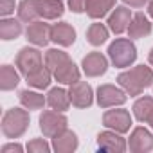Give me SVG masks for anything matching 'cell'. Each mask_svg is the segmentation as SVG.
Wrapping results in <instances>:
<instances>
[{
  "label": "cell",
  "mask_w": 153,
  "mask_h": 153,
  "mask_svg": "<svg viewBox=\"0 0 153 153\" xmlns=\"http://www.w3.org/2000/svg\"><path fill=\"white\" fill-rule=\"evenodd\" d=\"M123 2L126 6H130V7H144L149 0H123Z\"/></svg>",
  "instance_id": "obj_33"
},
{
  "label": "cell",
  "mask_w": 153,
  "mask_h": 153,
  "mask_svg": "<svg viewBox=\"0 0 153 153\" xmlns=\"http://www.w3.org/2000/svg\"><path fill=\"white\" fill-rule=\"evenodd\" d=\"M96 97H97V105L101 108L121 106L128 101V94L115 85H101L96 92Z\"/></svg>",
  "instance_id": "obj_5"
},
{
  "label": "cell",
  "mask_w": 153,
  "mask_h": 153,
  "mask_svg": "<svg viewBox=\"0 0 153 153\" xmlns=\"http://www.w3.org/2000/svg\"><path fill=\"white\" fill-rule=\"evenodd\" d=\"M15 7H16L15 0H0V15H2L4 18L9 16V15H13Z\"/></svg>",
  "instance_id": "obj_30"
},
{
  "label": "cell",
  "mask_w": 153,
  "mask_h": 153,
  "mask_svg": "<svg viewBox=\"0 0 153 153\" xmlns=\"http://www.w3.org/2000/svg\"><path fill=\"white\" fill-rule=\"evenodd\" d=\"M25 38L29 43L36 45V47H45L51 42V25L45 22H31L27 31H25Z\"/></svg>",
  "instance_id": "obj_12"
},
{
  "label": "cell",
  "mask_w": 153,
  "mask_h": 153,
  "mask_svg": "<svg viewBox=\"0 0 153 153\" xmlns=\"http://www.w3.org/2000/svg\"><path fill=\"white\" fill-rule=\"evenodd\" d=\"M148 124H149V126H151V130H153V115L149 117V121H148Z\"/></svg>",
  "instance_id": "obj_36"
},
{
  "label": "cell",
  "mask_w": 153,
  "mask_h": 153,
  "mask_svg": "<svg viewBox=\"0 0 153 153\" xmlns=\"http://www.w3.org/2000/svg\"><path fill=\"white\" fill-rule=\"evenodd\" d=\"M83 72L88 78H99L108 70V59L101 52H88L81 61Z\"/></svg>",
  "instance_id": "obj_10"
},
{
  "label": "cell",
  "mask_w": 153,
  "mask_h": 153,
  "mask_svg": "<svg viewBox=\"0 0 153 153\" xmlns=\"http://www.w3.org/2000/svg\"><path fill=\"white\" fill-rule=\"evenodd\" d=\"M16 11H18V18L22 22H25V24L34 22L40 16V13H38V0H22V2L18 4V7H16Z\"/></svg>",
  "instance_id": "obj_27"
},
{
  "label": "cell",
  "mask_w": 153,
  "mask_h": 153,
  "mask_svg": "<svg viewBox=\"0 0 153 153\" xmlns=\"http://www.w3.org/2000/svg\"><path fill=\"white\" fill-rule=\"evenodd\" d=\"M148 15H149L151 20H153V0H149V2H148Z\"/></svg>",
  "instance_id": "obj_34"
},
{
  "label": "cell",
  "mask_w": 153,
  "mask_h": 153,
  "mask_svg": "<svg viewBox=\"0 0 153 153\" xmlns=\"http://www.w3.org/2000/svg\"><path fill=\"white\" fill-rule=\"evenodd\" d=\"M78 135L72 130H63L61 133H58L56 137H52V149L56 153H72L78 149Z\"/></svg>",
  "instance_id": "obj_15"
},
{
  "label": "cell",
  "mask_w": 153,
  "mask_h": 153,
  "mask_svg": "<svg viewBox=\"0 0 153 153\" xmlns=\"http://www.w3.org/2000/svg\"><path fill=\"white\" fill-rule=\"evenodd\" d=\"M131 9L124 7V6H119L114 9V13L108 16V29L115 34H121L124 31H128V25L131 22Z\"/></svg>",
  "instance_id": "obj_13"
},
{
  "label": "cell",
  "mask_w": 153,
  "mask_h": 153,
  "mask_svg": "<svg viewBox=\"0 0 153 153\" xmlns=\"http://www.w3.org/2000/svg\"><path fill=\"white\" fill-rule=\"evenodd\" d=\"M108 58H110L114 67L126 68V67L133 65V61L137 59V49H135L131 40H128V38H115L110 43V47H108Z\"/></svg>",
  "instance_id": "obj_2"
},
{
  "label": "cell",
  "mask_w": 153,
  "mask_h": 153,
  "mask_svg": "<svg viewBox=\"0 0 153 153\" xmlns=\"http://www.w3.org/2000/svg\"><path fill=\"white\" fill-rule=\"evenodd\" d=\"M16 67L20 70V74L29 76L33 72H36L38 68H42V52L34 47H24L20 49L18 56H16Z\"/></svg>",
  "instance_id": "obj_6"
},
{
  "label": "cell",
  "mask_w": 153,
  "mask_h": 153,
  "mask_svg": "<svg viewBox=\"0 0 153 153\" xmlns=\"http://www.w3.org/2000/svg\"><path fill=\"white\" fill-rule=\"evenodd\" d=\"M97 146L101 151H110V153H123L128 148V142L121 137V133L114 130L101 131L97 135Z\"/></svg>",
  "instance_id": "obj_9"
},
{
  "label": "cell",
  "mask_w": 153,
  "mask_h": 153,
  "mask_svg": "<svg viewBox=\"0 0 153 153\" xmlns=\"http://www.w3.org/2000/svg\"><path fill=\"white\" fill-rule=\"evenodd\" d=\"M38 13L45 20H58L65 13L61 0H38Z\"/></svg>",
  "instance_id": "obj_17"
},
{
  "label": "cell",
  "mask_w": 153,
  "mask_h": 153,
  "mask_svg": "<svg viewBox=\"0 0 153 153\" xmlns=\"http://www.w3.org/2000/svg\"><path fill=\"white\" fill-rule=\"evenodd\" d=\"M22 20H15V18H4L0 22V38L4 42H9V40H16L20 34H22Z\"/></svg>",
  "instance_id": "obj_22"
},
{
  "label": "cell",
  "mask_w": 153,
  "mask_h": 153,
  "mask_svg": "<svg viewBox=\"0 0 153 153\" xmlns=\"http://www.w3.org/2000/svg\"><path fill=\"white\" fill-rule=\"evenodd\" d=\"M25 149H27L29 153H49V151H51V146L47 144L45 139H33V140L27 142Z\"/></svg>",
  "instance_id": "obj_29"
},
{
  "label": "cell",
  "mask_w": 153,
  "mask_h": 153,
  "mask_svg": "<svg viewBox=\"0 0 153 153\" xmlns=\"http://www.w3.org/2000/svg\"><path fill=\"white\" fill-rule=\"evenodd\" d=\"M47 105L52 108V110H58V112H65L68 110L70 106V96H68V90L65 88H51L49 94H47Z\"/></svg>",
  "instance_id": "obj_20"
},
{
  "label": "cell",
  "mask_w": 153,
  "mask_h": 153,
  "mask_svg": "<svg viewBox=\"0 0 153 153\" xmlns=\"http://www.w3.org/2000/svg\"><path fill=\"white\" fill-rule=\"evenodd\" d=\"M29 128V112L22 108H11L2 117V133L7 139L22 137Z\"/></svg>",
  "instance_id": "obj_3"
},
{
  "label": "cell",
  "mask_w": 153,
  "mask_h": 153,
  "mask_svg": "<svg viewBox=\"0 0 153 153\" xmlns=\"http://www.w3.org/2000/svg\"><path fill=\"white\" fill-rule=\"evenodd\" d=\"M68 96H70V103L76 108H88L94 103V92H92V87L87 81L72 83L70 88H68Z\"/></svg>",
  "instance_id": "obj_8"
},
{
  "label": "cell",
  "mask_w": 153,
  "mask_h": 153,
  "mask_svg": "<svg viewBox=\"0 0 153 153\" xmlns=\"http://www.w3.org/2000/svg\"><path fill=\"white\" fill-rule=\"evenodd\" d=\"M103 124L108 130H114L117 133H126L131 128V115L128 110L124 108H117V110H106L103 115Z\"/></svg>",
  "instance_id": "obj_7"
},
{
  "label": "cell",
  "mask_w": 153,
  "mask_h": 153,
  "mask_svg": "<svg viewBox=\"0 0 153 153\" xmlns=\"http://www.w3.org/2000/svg\"><path fill=\"white\" fill-rule=\"evenodd\" d=\"M151 33V24L144 13H135L131 16V22L128 25V38H144Z\"/></svg>",
  "instance_id": "obj_16"
},
{
  "label": "cell",
  "mask_w": 153,
  "mask_h": 153,
  "mask_svg": "<svg viewBox=\"0 0 153 153\" xmlns=\"http://www.w3.org/2000/svg\"><path fill=\"white\" fill-rule=\"evenodd\" d=\"M87 0H68V7L72 13H83Z\"/></svg>",
  "instance_id": "obj_31"
},
{
  "label": "cell",
  "mask_w": 153,
  "mask_h": 153,
  "mask_svg": "<svg viewBox=\"0 0 153 153\" xmlns=\"http://www.w3.org/2000/svg\"><path fill=\"white\" fill-rule=\"evenodd\" d=\"M67 124H68L67 117L58 110H47L40 115V130L49 139H52L58 133H61L63 130H67Z\"/></svg>",
  "instance_id": "obj_4"
},
{
  "label": "cell",
  "mask_w": 153,
  "mask_h": 153,
  "mask_svg": "<svg viewBox=\"0 0 153 153\" xmlns=\"http://www.w3.org/2000/svg\"><path fill=\"white\" fill-rule=\"evenodd\" d=\"M52 76H54V74H52L47 67H42V68H38L36 72L25 76V79H27V85H29V87L38 88V90H43V88H47V87L51 85Z\"/></svg>",
  "instance_id": "obj_21"
},
{
  "label": "cell",
  "mask_w": 153,
  "mask_h": 153,
  "mask_svg": "<svg viewBox=\"0 0 153 153\" xmlns=\"http://www.w3.org/2000/svg\"><path fill=\"white\" fill-rule=\"evenodd\" d=\"M51 42L61 45V47H70L76 42V31L70 24L67 22H58L51 27Z\"/></svg>",
  "instance_id": "obj_14"
},
{
  "label": "cell",
  "mask_w": 153,
  "mask_h": 153,
  "mask_svg": "<svg viewBox=\"0 0 153 153\" xmlns=\"http://www.w3.org/2000/svg\"><path fill=\"white\" fill-rule=\"evenodd\" d=\"M87 40L94 47L103 45L108 40V29L105 27V24H92L87 31Z\"/></svg>",
  "instance_id": "obj_28"
},
{
  "label": "cell",
  "mask_w": 153,
  "mask_h": 153,
  "mask_svg": "<svg viewBox=\"0 0 153 153\" xmlns=\"http://www.w3.org/2000/svg\"><path fill=\"white\" fill-rule=\"evenodd\" d=\"M115 6V0H87L85 4V11L90 18L99 20L103 16H106Z\"/></svg>",
  "instance_id": "obj_19"
},
{
  "label": "cell",
  "mask_w": 153,
  "mask_h": 153,
  "mask_svg": "<svg viewBox=\"0 0 153 153\" xmlns=\"http://www.w3.org/2000/svg\"><path fill=\"white\" fill-rule=\"evenodd\" d=\"M20 103L24 108L27 110H42L47 103V97H43L42 94L38 92H33V90H22L20 92Z\"/></svg>",
  "instance_id": "obj_26"
},
{
  "label": "cell",
  "mask_w": 153,
  "mask_h": 153,
  "mask_svg": "<svg viewBox=\"0 0 153 153\" xmlns=\"http://www.w3.org/2000/svg\"><path fill=\"white\" fill-rule=\"evenodd\" d=\"M121 88L128 96H140L142 90L153 85V70L146 65H137L130 70H124L117 76Z\"/></svg>",
  "instance_id": "obj_1"
},
{
  "label": "cell",
  "mask_w": 153,
  "mask_h": 153,
  "mask_svg": "<svg viewBox=\"0 0 153 153\" xmlns=\"http://www.w3.org/2000/svg\"><path fill=\"white\" fill-rule=\"evenodd\" d=\"M18 83H20V74L15 70V67L2 65V68H0V88L7 92V90L16 88Z\"/></svg>",
  "instance_id": "obj_24"
},
{
  "label": "cell",
  "mask_w": 153,
  "mask_h": 153,
  "mask_svg": "<svg viewBox=\"0 0 153 153\" xmlns=\"http://www.w3.org/2000/svg\"><path fill=\"white\" fill-rule=\"evenodd\" d=\"M70 61V56L65 52V51H59V49H49L47 54H45V67L54 74L59 67H63L65 63Z\"/></svg>",
  "instance_id": "obj_25"
},
{
  "label": "cell",
  "mask_w": 153,
  "mask_h": 153,
  "mask_svg": "<svg viewBox=\"0 0 153 153\" xmlns=\"http://www.w3.org/2000/svg\"><path fill=\"white\" fill-rule=\"evenodd\" d=\"M128 148L133 153H148L153 149V135L142 126L133 128L130 139H128Z\"/></svg>",
  "instance_id": "obj_11"
},
{
  "label": "cell",
  "mask_w": 153,
  "mask_h": 153,
  "mask_svg": "<svg viewBox=\"0 0 153 153\" xmlns=\"http://www.w3.org/2000/svg\"><path fill=\"white\" fill-rule=\"evenodd\" d=\"M79 76H81V72H79L78 65L70 59L68 63H65L63 67H59L54 72V79L61 85H72L76 81H79Z\"/></svg>",
  "instance_id": "obj_18"
},
{
  "label": "cell",
  "mask_w": 153,
  "mask_h": 153,
  "mask_svg": "<svg viewBox=\"0 0 153 153\" xmlns=\"http://www.w3.org/2000/svg\"><path fill=\"white\" fill-rule=\"evenodd\" d=\"M24 148L16 142H9V144H4L2 146V153H22Z\"/></svg>",
  "instance_id": "obj_32"
},
{
  "label": "cell",
  "mask_w": 153,
  "mask_h": 153,
  "mask_svg": "<svg viewBox=\"0 0 153 153\" xmlns=\"http://www.w3.org/2000/svg\"><path fill=\"white\" fill-rule=\"evenodd\" d=\"M148 61H149V65L153 67V49L149 51V56H148Z\"/></svg>",
  "instance_id": "obj_35"
},
{
  "label": "cell",
  "mask_w": 153,
  "mask_h": 153,
  "mask_svg": "<svg viewBox=\"0 0 153 153\" xmlns=\"http://www.w3.org/2000/svg\"><path fill=\"white\" fill-rule=\"evenodd\" d=\"M133 115L139 123H148L153 115V97L144 96L133 103Z\"/></svg>",
  "instance_id": "obj_23"
}]
</instances>
